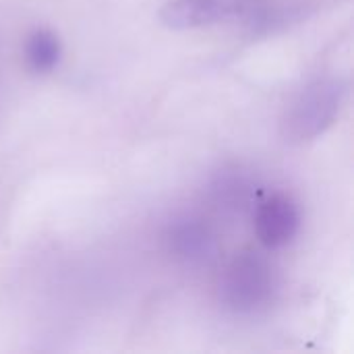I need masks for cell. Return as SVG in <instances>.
<instances>
[{
    "label": "cell",
    "mask_w": 354,
    "mask_h": 354,
    "mask_svg": "<svg viewBox=\"0 0 354 354\" xmlns=\"http://www.w3.org/2000/svg\"><path fill=\"white\" fill-rule=\"evenodd\" d=\"M166 243H168V251L178 261L191 266L209 261L218 249V241L212 226L205 220L193 216L174 220L166 232Z\"/></svg>",
    "instance_id": "4"
},
{
    "label": "cell",
    "mask_w": 354,
    "mask_h": 354,
    "mask_svg": "<svg viewBox=\"0 0 354 354\" xmlns=\"http://www.w3.org/2000/svg\"><path fill=\"white\" fill-rule=\"evenodd\" d=\"M278 292V276L268 259L255 253L239 255L220 280V299L236 315H255L272 305Z\"/></svg>",
    "instance_id": "2"
},
{
    "label": "cell",
    "mask_w": 354,
    "mask_h": 354,
    "mask_svg": "<svg viewBox=\"0 0 354 354\" xmlns=\"http://www.w3.org/2000/svg\"><path fill=\"white\" fill-rule=\"evenodd\" d=\"M60 41L58 37L48 31V29H37L29 35L27 46H25V56H27V64L33 73H50L56 68V64L60 62Z\"/></svg>",
    "instance_id": "7"
},
{
    "label": "cell",
    "mask_w": 354,
    "mask_h": 354,
    "mask_svg": "<svg viewBox=\"0 0 354 354\" xmlns=\"http://www.w3.org/2000/svg\"><path fill=\"white\" fill-rule=\"evenodd\" d=\"M346 83L342 79H317L307 85L288 106L282 120V133L290 143L313 141L324 135L338 118L346 100Z\"/></svg>",
    "instance_id": "1"
},
{
    "label": "cell",
    "mask_w": 354,
    "mask_h": 354,
    "mask_svg": "<svg viewBox=\"0 0 354 354\" xmlns=\"http://www.w3.org/2000/svg\"><path fill=\"white\" fill-rule=\"evenodd\" d=\"M301 230V209L288 195H272L266 199L255 214V232L259 243L278 251L288 247Z\"/></svg>",
    "instance_id": "3"
},
{
    "label": "cell",
    "mask_w": 354,
    "mask_h": 354,
    "mask_svg": "<svg viewBox=\"0 0 354 354\" xmlns=\"http://www.w3.org/2000/svg\"><path fill=\"white\" fill-rule=\"evenodd\" d=\"M232 10L228 0H170L160 12V21L170 29H197L214 25Z\"/></svg>",
    "instance_id": "5"
},
{
    "label": "cell",
    "mask_w": 354,
    "mask_h": 354,
    "mask_svg": "<svg viewBox=\"0 0 354 354\" xmlns=\"http://www.w3.org/2000/svg\"><path fill=\"white\" fill-rule=\"evenodd\" d=\"M212 201L222 212H243L253 199L251 180L239 170H222L209 185Z\"/></svg>",
    "instance_id": "6"
}]
</instances>
